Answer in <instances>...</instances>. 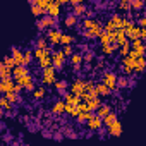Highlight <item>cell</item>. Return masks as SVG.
I'll list each match as a JSON object with an SVG mask.
<instances>
[{
    "label": "cell",
    "instance_id": "1",
    "mask_svg": "<svg viewBox=\"0 0 146 146\" xmlns=\"http://www.w3.org/2000/svg\"><path fill=\"white\" fill-rule=\"evenodd\" d=\"M55 81H57V70H55V67L53 65L43 67V70H41V83L45 86H52Z\"/></svg>",
    "mask_w": 146,
    "mask_h": 146
},
{
    "label": "cell",
    "instance_id": "2",
    "mask_svg": "<svg viewBox=\"0 0 146 146\" xmlns=\"http://www.w3.org/2000/svg\"><path fill=\"white\" fill-rule=\"evenodd\" d=\"M16 83L23 88V90H26V91H33L36 86H35V78L31 76V72L29 74H26V76H21V78H16Z\"/></svg>",
    "mask_w": 146,
    "mask_h": 146
},
{
    "label": "cell",
    "instance_id": "3",
    "mask_svg": "<svg viewBox=\"0 0 146 146\" xmlns=\"http://www.w3.org/2000/svg\"><path fill=\"white\" fill-rule=\"evenodd\" d=\"M120 67L125 76H132L134 74V58L131 55H124L120 60Z\"/></svg>",
    "mask_w": 146,
    "mask_h": 146
},
{
    "label": "cell",
    "instance_id": "4",
    "mask_svg": "<svg viewBox=\"0 0 146 146\" xmlns=\"http://www.w3.org/2000/svg\"><path fill=\"white\" fill-rule=\"evenodd\" d=\"M57 26V17H52L48 14H43V17L40 21H36V29H48V28H53Z\"/></svg>",
    "mask_w": 146,
    "mask_h": 146
},
{
    "label": "cell",
    "instance_id": "5",
    "mask_svg": "<svg viewBox=\"0 0 146 146\" xmlns=\"http://www.w3.org/2000/svg\"><path fill=\"white\" fill-rule=\"evenodd\" d=\"M102 83L103 84H107L112 91L113 90H117V74H115V72H112V70H105L103 72V74H102Z\"/></svg>",
    "mask_w": 146,
    "mask_h": 146
},
{
    "label": "cell",
    "instance_id": "6",
    "mask_svg": "<svg viewBox=\"0 0 146 146\" xmlns=\"http://www.w3.org/2000/svg\"><path fill=\"white\" fill-rule=\"evenodd\" d=\"M124 31H125V38L131 41V40H134V38H139V35H141V28L137 26V24H134V21H131L125 28H124Z\"/></svg>",
    "mask_w": 146,
    "mask_h": 146
},
{
    "label": "cell",
    "instance_id": "7",
    "mask_svg": "<svg viewBox=\"0 0 146 146\" xmlns=\"http://www.w3.org/2000/svg\"><path fill=\"white\" fill-rule=\"evenodd\" d=\"M64 62H65V55L62 50H55L52 53V65L55 67V70H62L64 69Z\"/></svg>",
    "mask_w": 146,
    "mask_h": 146
},
{
    "label": "cell",
    "instance_id": "8",
    "mask_svg": "<svg viewBox=\"0 0 146 146\" xmlns=\"http://www.w3.org/2000/svg\"><path fill=\"white\" fill-rule=\"evenodd\" d=\"M45 36H46V40H48L52 45H58V43H60L62 31H60L58 28L53 26V28H48V29H46V35H45Z\"/></svg>",
    "mask_w": 146,
    "mask_h": 146
},
{
    "label": "cell",
    "instance_id": "9",
    "mask_svg": "<svg viewBox=\"0 0 146 146\" xmlns=\"http://www.w3.org/2000/svg\"><path fill=\"white\" fill-rule=\"evenodd\" d=\"M86 125L90 127V131H98V129H102V125H103V120H102V117H98L96 113H93V112H91L90 119L86 120Z\"/></svg>",
    "mask_w": 146,
    "mask_h": 146
},
{
    "label": "cell",
    "instance_id": "10",
    "mask_svg": "<svg viewBox=\"0 0 146 146\" xmlns=\"http://www.w3.org/2000/svg\"><path fill=\"white\" fill-rule=\"evenodd\" d=\"M107 129H108V134L113 136V137L122 136V122H120L119 119H115L113 122H110V124L107 125Z\"/></svg>",
    "mask_w": 146,
    "mask_h": 146
},
{
    "label": "cell",
    "instance_id": "11",
    "mask_svg": "<svg viewBox=\"0 0 146 146\" xmlns=\"http://www.w3.org/2000/svg\"><path fill=\"white\" fill-rule=\"evenodd\" d=\"M102 29H103V26H102V23H98V24H95L93 28L84 29V38H88V40H95V38H98V35H100Z\"/></svg>",
    "mask_w": 146,
    "mask_h": 146
},
{
    "label": "cell",
    "instance_id": "12",
    "mask_svg": "<svg viewBox=\"0 0 146 146\" xmlns=\"http://www.w3.org/2000/svg\"><path fill=\"white\" fill-rule=\"evenodd\" d=\"M46 14L52 16V17H58V16H60V4L57 2V0H50V2H48Z\"/></svg>",
    "mask_w": 146,
    "mask_h": 146
},
{
    "label": "cell",
    "instance_id": "13",
    "mask_svg": "<svg viewBox=\"0 0 146 146\" xmlns=\"http://www.w3.org/2000/svg\"><path fill=\"white\" fill-rule=\"evenodd\" d=\"M29 74V69L28 65H23V64H17L12 67V78H21V76H26Z\"/></svg>",
    "mask_w": 146,
    "mask_h": 146
},
{
    "label": "cell",
    "instance_id": "14",
    "mask_svg": "<svg viewBox=\"0 0 146 146\" xmlns=\"http://www.w3.org/2000/svg\"><path fill=\"white\" fill-rule=\"evenodd\" d=\"M83 90H84V79L78 78V79H74V81H72L70 93H74V95H81V93H83Z\"/></svg>",
    "mask_w": 146,
    "mask_h": 146
},
{
    "label": "cell",
    "instance_id": "15",
    "mask_svg": "<svg viewBox=\"0 0 146 146\" xmlns=\"http://www.w3.org/2000/svg\"><path fill=\"white\" fill-rule=\"evenodd\" d=\"M146 67V60H144V55H139L134 58V74H141Z\"/></svg>",
    "mask_w": 146,
    "mask_h": 146
},
{
    "label": "cell",
    "instance_id": "16",
    "mask_svg": "<svg viewBox=\"0 0 146 146\" xmlns=\"http://www.w3.org/2000/svg\"><path fill=\"white\" fill-rule=\"evenodd\" d=\"M98 40H100L102 45L112 43V41H113V31H105V29H102L100 35H98Z\"/></svg>",
    "mask_w": 146,
    "mask_h": 146
},
{
    "label": "cell",
    "instance_id": "17",
    "mask_svg": "<svg viewBox=\"0 0 146 146\" xmlns=\"http://www.w3.org/2000/svg\"><path fill=\"white\" fill-rule=\"evenodd\" d=\"M83 62H84V60H83V53H79V52H74V53L70 55V64L74 65V69H76V70H79V69H81Z\"/></svg>",
    "mask_w": 146,
    "mask_h": 146
},
{
    "label": "cell",
    "instance_id": "18",
    "mask_svg": "<svg viewBox=\"0 0 146 146\" xmlns=\"http://www.w3.org/2000/svg\"><path fill=\"white\" fill-rule=\"evenodd\" d=\"M50 110H52V113H55V115H64V113H65V103H64V100L55 102Z\"/></svg>",
    "mask_w": 146,
    "mask_h": 146
},
{
    "label": "cell",
    "instance_id": "19",
    "mask_svg": "<svg viewBox=\"0 0 146 146\" xmlns=\"http://www.w3.org/2000/svg\"><path fill=\"white\" fill-rule=\"evenodd\" d=\"M53 86H55V90H57V93L58 95H65L67 93V81L65 79H57L55 83H53Z\"/></svg>",
    "mask_w": 146,
    "mask_h": 146
},
{
    "label": "cell",
    "instance_id": "20",
    "mask_svg": "<svg viewBox=\"0 0 146 146\" xmlns=\"http://www.w3.org/2000/svg\"><path fill=\"white\" fill-rule=\"evenodd\" d=\"M95 91H96V95H98V96H108V95L112 93V90H110L107 84H103V83L95 84Z\"/></svg>",
    "mask_w": 146,
    "mask_h": 146
},
{
    "label": "cell",
    "instance_id": "21",
    "mask_svg": "<svg viewBox=\"0 0 146 146\" xmlns=\"http://www.w3.org/2000/svg\"><path fill=\"white\" fill-rule=\"evenodd\" d=\"M11 55H12V58L16 60V64H23V50L19 48V46H11Z\"/></svg>",
    "mask_w": 146,
    "mask_h": 146
},
{
    "label": "cell",
    "instance_id": "22",
    "mask_svg": "<svg viewBox=\"0 0 146 146\" xmlns=\"http://www.w3.org/2000/svg\"><path fill=\"white\" fill-rule=\"evenodd\" d=\"M4 78H12V69L7 67L4 60H0V79H4Z\"/></svg>",
    "mask_w": 146,
    "mask_h": 146
},
{
    "label": "cell",
    "instance_id": "23",
    "mask_svg": "<svg viewBox=\"0 0 146 146\" xmlns=\"http://www.w3.org/2000/svg\"><path fill=\"white\" fill-rule=\"evenodd\" d=\"M33 55H35L38 60H41V58H45V57H50L52 53H50V48L45 46V48H36V50H33Z\"/></svg>",
    "mask_w": 146,
    "mask_h": 146
},
{
    "label": "cell",
    "instance_id": "24",
    "mask_svg": "<svg viewBox=\"0 0 146 146\" xmlns=\"http://www.w3.org/2000/svg\"><path fill=\"white\" fill-rule=\"evenodd\" d=\"M64 103H65V102H64ZM65 113L70 115V117H76V115L79 113V107L74 105V103H65Z\"/></svg>",
    "mask_w": 146,
    "mask_h": 146
},
{
    "label": "cell",
    "instance_id": "25",
    "mask_svg": "<svg viewBox=\"0 0 146 146\" xmlns=\"http://www.w3.org/2000/svg\"><path fill=\"white\" fill-rule=\"evenodd\" d=\"M78 23H79V21H78V16H74V14H67L65 19H64V24H65L67 28H74Z\"/></svg>",
    "mask_w": 146,
    "mask_h": 146
},
{
    "label": "cell",
    "instance_id": "26",
    "mask_svg": "<svg viewBox=\"0 0 146 146\" xmlns=\"http://www.w3.org/2000/svg\"><path fill=\"white\" fill-rule=\"evenodd\" d=\"M64 102L65 103H74V105H79V95H74V93H65L64 95Z\"/></svg>",
    "mask_w": 146,
    "mask_h": 146
},
{
    "label": "cell",
    "instance_id": "27",
    "mask_svg": "<svg viewBox=\"0 0 146 146\" xmlns=\"http://www.w3.org/2000/svg\"><path fill=\"white\" fill-rule=\"evenodd\" d=\"M86 5L84 4H76L74 7H72V14H74V16H78V17H81V16H84L86 14Z\"/></svg>",
    "mask_w": 146,
    "mask_h": 146
},
{
    "label": "cell",
    "instance_id": "28",
    "mask_svg": "<svg viewBox=\"0 0 146 146\" xmlns=\"http://www.w3.org/2000/svg\"><path fill=\"white\" fill-rule=\"evenodd\" d=\"M5 95V98L14 105V103H21V96H19V93H16V91H7V93H4Z\"/></svg>",
    "mask_w": 146,
    "mask_h": 146
},
{
    "label": "cell",
    "instance_id": "29",
    "mask_svg": "<svg viewBox=\"0 0 146 146\" xmlns=\"http://www.w3.org/2000/svg\"><path fill=\"white\" fill-rule=\"evenodd\" d=\"M110 110H112V108H110V105H108V103H102V105H100L95 112H96V115H98V117H102V119H103V117H105Z\"/></svg>",
    "mask_w": 146,
    "mask_h": 146
},
{
    "label": "cell",
    "instance_id": "30",
    "mask_svg": "<svg viewBox=\"0 0 146 146\" xmlns=\"http://www.w3.org/2000/svg\"><path fill=\"white\" fill-rule=\"evenodd\" d=\"M45 95H46L45 86H40V88H35V90H33V98H35V100H43Z\"/></svg>",
    "mask_w": 146,
    "mask_h": 146
},
{
    "label": "cell",
    "instance_id": "31",
    "mask_svg": "<svg viewBox=\"0 0 146 146\" xmlns=\"http://www.w3.org/2000/svg\"><path fill=\"white\" fill-rule=\"evenodd\" d=\"M100 21L98 19H95V17H86L84 21H81V26L84 28V29H90V28H93L95 24H98Z\"/></svg>",
    "mask_w": 146,
    "mask_h": 146
},
{
    "label": "cell",
    "instance_id": "32",
    "mask_svg": "<svg viewBox=\"0 0 146 146\" xmlns=\"http://www.w3.org/2000/svg\"><path fill=\"white\" fill-rule=\"evenodd\" d=\"M33 50H24L23 52V65H29L33 62Z\"/></svg>",
    "mask_w": 146,
    "mask_h": 146
},
{
    "label": "cell",
    "instance_id": "33",
    "mask_svg": "<svg viewBox=\"0 0 146 146\" xmlns=\"http://www.w3.org/2000/svg\"><path fill=\"white\" fill-rule=\"evenodd\" d=\"M117 9H119L120 12H129V11H131V0H119Z\"/></svg>",
    "mask_w": 146,
    "mask_h": 146
},
{
    "label": "cell",
    "instance_id": "34",
    "mask_svg": "<svg viewBox=\"0 0 146 146\" xmlns=\"http://www.w3.org/2000/svg\"><path fill=\"white\" fill-rule=\"evenodd\" d=\"M62 132H64V137H69V139H78V137H79L78 132H76L74 129H70V127H64Z\"/></svg>",
    "mask_w": 146,
    "mask_h": 146
},
{
    "label": "cell",
    "instance_id": "35",
    "mask_svg": "<svg viewBox=\"0 0 146 146\" xmlns=\"http://www.w3.org/2000/svg\"><path fill=\"white\" fill-rule=\"evenodd\" d=\"M90 115H91V112H83V110H79V113L74 117L79 124H86V120L90 119Z\"/></svg>",
    "mask_w": 146,
    "mask_h": 146
},
{
    "label": "cell",
    "instance_id": "36",
    "mask_svg": "<svg viewBox=\"0 0 146 146\" xmlns=\"http://www.w3.org/2000/svg\"><path fill=\"white\" fill-rule=\"evenodd\" d=\"M76 41V38L72 36V35H65V33H62V36H60V45H72Z\"/></svg>",
    "mask_w": 146,
    "mask_h": 146
},
{
    "label": "cell",
    "instance_id": "37",
    "mask_svg": "<svg viewBox=\"0 0 146 146\" xmlns=\"http://www.w3.org/2000/svg\"><path fill=\"white\" fill-rule=\"evenodd\" d=\"M117 86H119V90H125V88H129V78H119L117 76V83H115Z\"/></svg>",
    "mask_w": 146,
    "mask_h": 146
},
{
    "label": "cell",
    "instance_id": "38",
    "mask_svg": "<svg viewBox=\"0 0 146 146\" xmlns=\"http://www.w3.org/2000/svg\"><path fill=\"white\" fill-rule=\"evenodd\" d=\"M35 45H36V48H45V46H48L46 36H38V38L35 40Z\"/></svg>",
    "mask_w": 146,
    "mask_h": 146
},
{
    "label": "cell",
    "instance_id": "39",
    "mask_svg": "<svg viewBox=\"0 0 146 146\" xmlns=\"http://www.w3.org/2000/svg\"><path fill=\"white\" fill-rule=\"evenodd\" d=\"M115 119H119V117H117V113H113V112L110 110V112H108V113L102 119V120H103V124H105V125H108V124H110V122H113Z\"/></svg>",
    "mask_w": 146,
    "mask_h": 146
},
{
    "label": "cell",
    "instance_id": "40",
    "mask_svg": "<svg viewBox=\"0 0 146 146\" xmlns=\"http://www.w3.org/2000/svg\"><path fill=\"white\" fill-rule=\"evenodd\" d=\"M143 7H144L143 0H131V9L132 11H143Z\"/></svg>",
    "mask_w": 146,
    "mask_h": 146
},
{
    "label": "cell",
    "instance_id": "41",
    "mask_svg": "<svg viewBox=\"0 0 146 146\" xmlns=\"http://www.w3.org/2000/svg\"><path fill=\"white\" fill-rule=\"evenodd\" d=\"M113 52H115V48H113V45H112V43L102 45V53H103V55H112Z\"/></svg>",
    "mask_w": 146,
    "mask_h": 146
},
{
    "label": "cell",
    "instance_id": "42",
    "mask_svg": "<svg viewBox=\"0 0 146 146\" xmlns=\"http://www.w3.org/2000/svg\"><path fill=\"white\" fill-rule=\"evenodd\" d=\"M0 107H2L4 110H11L12 108V103L5 98V95H2V96H0Z\"/></svg>",
    "mask_w": 146,
    "mask_h": 146
},
{
    "label": "cell",
    "instance_id": "43",
    "mask_svg": "<svg viewBox=\"0 0 146 146\" xmlns=\"http://www.w3.org/2000/svg\"><path fill=\"white\" fill-rule=\"evenodd\" d=\"M31 12H33V16H35V17H40V16H43V14H45V11H43L41 7H38L36 4H33V5H31Z\"/></svg>",
    "mask_w": 146,
    "mask_h": 146
},
{
    "label": "cell",
    "instance_id": "44",
    "mask_svg": "<svg viewBox=\"0 0 146 146\" xmlns=\"http://www.w3.org/2000/svg\"><path fill=\"white\" fill-rule=\"evenodd\" d=\"M2 60H4V64H5L7 67H11V69H12L14 65H17V64H16V60L12 58V55H5V57H4Z\"/></svg>",
    "mask_w": 146,
    "mask_h": 146
},
{
    "label": "cell",
    "instance_id": "45",
    "mask_svg": "<svg viewBox=\"0 0 146 146\" xmlns=\"http://www.w3.org/2000/svg\"><path fill=\"white\" fill-rule=\"evenodd\" d=\"M62 52H64V55H65V57H70L72 53H74V48H72V45H64Z\"/></svg>",
    "mask_w": 146,
    "mask_h": 146
},
{
    "label": "cell",
    "instance_id": "46",
    "mask_svg": "<svg viewBox=\"0 0 146 146\" xmlns=\"http://www.w3.org/2000/svg\"><path fill=\"white\" fill-rule=\"evenodd\" d=\"M93 58H95V52H91V50H88V52L83 55V60H84V62H91Z\"/></svg>",
    "mask_w": 146,
    "mask_h": 146
},
{
    "label": "cell",
    "instance_id": "47",
    "mask_svg": "<svg viewBox=\"0 0 146 146\" xmlns=\"http://www.w3.org/2000/svg\"><path fill=\"white\" fill-rule=\"evenodd\" d=\"M52 139H55V141H62V139H64V132H62V131H55V132H52Z\"/></svg>",
    "mask_w": 146,
    "mask_h": 146
},
{
    "label": "cell",
    "instance_id": "48",
    "mask_svg": "<svg viewBox=\"0 0 146 146\" xmlns=\"http://www.w3.org/2000/svg\"><path fill=\"white\" fill-rule=\"evenodd\" d=\"M48 2H50V0H38V2H36V5H38V7H41V9L45 11V14H46V7H48Z\"/></svg>",
    "mask_w": 146,
    "mask_h": 146
},
{
    "label": "cell",
    "instance_id": "49",
    "mask_svg": "<svg viewBox=\"0 0 146 146\" xmlns=\"http://www.w3.org/2000/svg\"><path fill=\"white\" fill-rule=\"evenodd\" d=\"M137 26H139V28H144V26H146V17L141 16V17L137 19Z\"/></svg>",
    "mask_w": 146,
    "mask_h": 146
},
{
    "label": "cell",
    "instance_id": "50",
    "mask_svg": "<svg viewBox=\"0 0 146 146\" xmlns=\"http://www.w3.org/2000/svg\"><path fill=\"white\" fill-rule=\"evenodd\" d=\"M69 4H72V5H76V4H83V0H69Z\"/></svg>",
    "mask_w": 146,
    "mask_h": 146
},
{
    "label": "cell",
    "instance_id": "51",
    "mask_svg": "<svg viewBox=\"0 0 146 146\" xmlns=\"http://www.w3.org/2000/svg\"><path fill=\"white\" fill-rule=\"evenodd\" d=\"M4 117H5V110L0 107V119H4Z\"/></svg>",
    "mask_w": 146,
    "mask_h": 146
},
{
    "label": "cell",
    "instance_id": "52",
    "mask_svg": "<svg viewBox=\"0 0 146 146\" xmlns=\"http://www.w3.org/2000/svg\"><path fill=\"white\" fill-rule=\"evenodd\" d=\"M43 137H52V132H48V131H43Z\"/></svg>",
    "mask_w": 146,
    "mask_h": 146
},
{
    "label": "cell",
    "instance_id": "53",
    "mask_svg": "<svg viewBox=\"0 0 146 146\" xmlns=\"http://www.w3.org/2000/svg\"><path fill=\"white\" fill-rule=\"evenodd\" d=\"M11 139H12V136H11V134H5V136H4V141H11Z\"/></svg>",
    "mask_w": 146,
    "mask_h": 146
},
{
    "label": "cell",
    "instance_id": "54",
    "mask_svg": "<svg viewBox=\"0 0 146 146\" xmlns=\"http://www.w3.org/2000/svg\"><path fill=\"white\" fill-rule=\"evenodd\" d=\"M57 2H58V4H60V5H62V4H64V5H65V4H69V0H57Z\"/></svg>",
    "mask_w": 146,
    "mask_h": 146
},
{
    "label": "cell",
    "instance_id": "55",
    "mask_svg": "<svg viewBox=\"0 0 146 146\" xmlns=\"http://www.w3.org/2000/svg\"><path fill=\"white\" fill-rule=\"evenodd\" d=\"M0 131H5V124L4 122H0Z\"/></svg>",
    "mask_w": 146,
    "mask_h": 146
},
{
    "label": "cell",
    "instance_id": "56",
    "mask_svg": "<svg viewBox=\"0 0 146 146\" xmlns=\"http://www.w3.org/2000/svg\"><path fill=\"white\" fill-rule=\"evenodd\" d=\"M28 2H29V4L33 5V4H36V2H38V0H28Z\"/></svg>",
    "mask_w": 146,
    "mask_h": 146
},
{
    "label": "cell",
    "instance_id": "57",
    "mask_svg": "<svg viewBox=\"0 0 146 146\" xmlns=\"http://www.w3.org/2000/svg\"><path fill=\"white\" fill-rule=\"evenodd\" d=\"M143 2H144V0H143Z\"/></svg>",
    "mask_w": 146,
    "mask_h": 146
}]
</instances>
